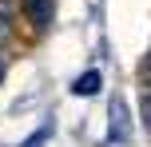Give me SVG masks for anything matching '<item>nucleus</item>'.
Returning <instances> with one entry per match:
<instances>
[{
	"mask_svg": "<svg viewBox=\"0 0 151 147\" xmlns=\"http://www.w3.org/2000/svg\"><path fill=\"white\" fill-rule=\"evenodd\" d=\"M131 131V119H127V103L111 100V127H107V147H119Z\"/></svg>",
	"mask_w": 151,
	"mask_h": 147,
	"instance_id": "1",
	"label": "nucleus"
},
{
	"mask_svg": "<svg viewBox=\"0 0 151 147\" xmlns=\"http://www.w3.org/2000/svg\"><path fill=\"white\" fill-rule=\"evenodd\" d=\"M24 8H28V20L36 24V28L48 24V4H44V0H24Z\"/></svg>",
	"mask_w": 151,
	"mask_h": 147,
	"instance_id": "4",
	"label": "nucleus"
},
{
	"mask_svg": "<svg viewBox=\"0 0 151 147\" xmlns=\"http://www.w3.org/2000/svg\"><path fill=\"white\" fill-rule=\"evenodd\" d=\"M4 72H8V56H4V48H0V84H4Z\"/></svg>",
	"mask_w": 151,
	"mask_h": 147,
	"instance_id": "6",
	"label": "nucleus"
},
{
	"mask_svg": "<svg viewBox=\"0 0 151 147\" xmlns=\"http://www.w3.org/2000/svg\"><path fill=\"white\" fill-rule=\"evenodd\" d=\"M48 131H52V123H44V127H40L36 135H32V139H24V147H40V143L48 139Z\"/></svg>",
	"mask_w": 151,
	"mask_h": 147,
	"instance_id": "5",
	"label": "nucleus"
},
{
	"mask_svg": "<svg viewBox=\"0 0 151 147\" xmlns=\"http://www.w3.org/2000/svg\"><path fill=\"white\" fill-rule=\"evenodd\" d=\"M139 111H143V127L151 131V56L143 60V103H139Z\"/></svg>",
	"mask_w": 151,
	"mask_h": 147,
	"instance_id": "2",
	"label": "nucleus"
},
{
	"mask_svg": "<svg viewBox=\"0 0 151 147\" xmlns=\"http://www.w3.org/2000/svg\"><path fill=\"white\" fill-rule=\"evenodd\" d=\"M99 84H104V80H99V72H83V76L72 84V95H96Z\"/></svg>",
	"mask_w": 151,
	"mask_h": 147,
	"instance_id": "3",
	"label": "nucleus"
}]
</instances>
